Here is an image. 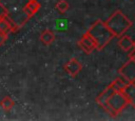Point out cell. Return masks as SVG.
I'll return each instance as SVG.
<instances>
[{
  "instance_id": "cell-4",
  "label": "cell",
  "mask_w": 135,
  "mask_h": 121,
  "mask_svg": "<svg viewBox=\"0 0 135 121\" xmlns=\"http://www.w3.org/2000/svg\"><path fill=\"white\" fill-rule=\"evenodd\" d=\"M127 105L129 101L122 92H114L108 99L104 109L112 116L118 115Z\"/></svg>"
},
{
  "instance_id": "cell-9",
  "label": "cell",
  "mask_w": 135,
  "mask_h": 121,
  "mask_svg": "<svg viewBox=\"0 0 135 121\" xmlns=\"http://www.w3.org/2000/svg\"><path fill=\"white\" fill-rule=\"evenodd\" d=\"M114 92H116L115 89H114V87L112 86V84H110L97 98H96V101H97V103L101 106V107H105V105H107V101H108V99H109V97L114 93Z\"/></svg>"
},
{
  "instance_id": "cell-12",
  "label": "cell",
  "mask_w": 135,
  "mask_h": 121,
  "mask_svg": "<svg viewBox=\"0 0 135 121\" xmlns=\"http://www.w3.org/2000/svg\"><path fill=\"white\" fill-rule=\"evenodd\" d=\"M40 41L45 45H50L55 41V34L51 29H44L40 35Z\"/></svg>"
},
{
  "instance_id": "cell-5",
  "label": "cell",
  "mask_w": 135,
  "mask_h": 121,
  "mask_svg": "<svg viewBox=\"0 0 135 121\" xmlns=\"http://www.w3.org/2000/svg\"><path fill=\"white\" fill-rule=\"evenodd\" d=\"M78 44H79V47H80L84 53H86V54H90V53H92L94 49H96V43H95V41L93 40V38H92L88 33H85V34L80 38Z\"/></svg>"
},
{
  "instance_id": "cell-1",
  "label": "cell",
  "mask_w": 135,
  "mask_h": 121,
  "mask_svg": "<svg viewBox=\"0 0 135 121\" xmlns=\"http://www.w3.org/2000/svg\"><path fill=\"white\" fill-rule=\"evenodd\" d=\"M28 0H0V3L6 11V18L13 26V32L23 26L30 18L24 12V7Z\"/></svg>"
},
{
  "instance_id": "cell-14",
  "label": "cell",
  "mask_w": 135,
  "mask_h": 121,
  "mask_svg": "<svg viewBox=\"0 0 135 121\" xmlns=\"http://www.w3.org/2000/svg\"><path fill=\"white\" fill-rule=\"evenodd\" d=\"M128 80L127 79H124L122 76L120 77V78H118V79H116L114 82H112L111 84H112V86L114 87V89L116 90V92H122L123 90V88L126 87V85L128 84Z\"/></svg>"
},
{
  "instance_id": "cell-8",
  "label": "cell",
  "mask_w": 135,
  "mask_h": 121,
  "mask_svg": "<svg viewBox=\"0 0 135 121\" xmlns=\"http://www.w3.org/2000/svg\"><path fill=\"white\" fill-rule=\"evenodd\" d=\"M122 93L127 97L129 104H131L133 107H135V81L128 82V84L123 88Z\"/></svg>"
},
{
  "instance_id": "cell-10",
  "label": "cell",
  "mask_w": 135,
  "mask_h": 121,
  "mask_svg": "<svg viewBox=\"0 0 135 121\" xmlns=\"http://www.w3.org/2000/svg\"><path fill=\"white\" fill-rule=\"evenodd\" d=\"M119 47L124 52H131L134 48V41L129 36H120L118 40Z\"/></svg>"
},
{
  "instance_id": "cell-3",
  "label": "cell",
  "mask_w": 135,
  "mask_h": 121,
  "mask_svg": "<svg viewBox=\"0 0 135 121\" xmlns=\"http://www.w3.org/2000/svg\"><path fill=\"white\" fill-rule=\"evenodd\" d=\"M105 24L113 33L114 37H120L132 26V21H130L120 11H116L109 17Z\"/></svg>"
},
{
  "instance_id": "cell-11",
  "label": "cell",
  "mask_w": 135,
  "mask_h": 121,
  "mask_svg": "<svg viewBox=\"0 0 135 121\" xmlns=\"http://www.w3.org/2000/svg\"><path fill=\"white\" fill-rule=\"evenodd\" d=\"M40 8V3L37 0H28L25 7H24V12L27 15V17L31 19Z\"/></svg>"
},
{
  "instance_id": "cell-2",
  "label": "cell",
  "mask_w": 135,
  "mask_h": 121,
  "mask_svg": "<svg viewBox=\"0 0 135 121\" xmlns=\"http://www.w3.org/2000/svg\"><path fill=\"white\" fill-rule=\"evenodd\" d=\"M86 33L93 38L96 43V48L99 51L102 49L112 40V38H114L113 33L109 29L105 22L101 20H97L95 23H93Z\"/></svg>"
},
{
  "instance_id": "cell-16",
  "label": "cell",
  "mask_w": 135,
  "mask_h": 121,
  "mask_svg": "<svg viewBox=\"0 0 135 121\" xmlns=\"http://www.w3.org/2000/svg\"><path fill=\"white\" fill-rule=\"evenodd\" d=\"M14 101L12 100V98L11 97H4L3 99H2V101H1V106H2V108L4 109V110H11L12 108H13V106H14Z\"/></svg>"
},
{
  "instance_id": "cell-13",
  "label": "cell",
  "mask_w": 135,
  "mask_h": 121,
  "mask_svg": "<svg viewBox=\"0 0 135 121\" xmlns=\"http://www.w3.org/2000/svg\"><path fill=\"white\" fill-rule=\"evenodd\" d=\"M0 32L4 35H8L11 32H13V26L6 17L0 18Z\"/></svg>"
},
{
  "instance_id": "cell-15",
  "label": "cell",
  "mask_w": 135,
  "mask_h": 121,
  "mask_svg": "<svg viewBox=\"0 0 135 121\" xmlns=\"http://www.w3.org/2000/svg\"><path fill=\"white\" fill-rule=\"evenodd\" d=\"M70 5H69V2L66 0H59L56 5H55V8L60 13V14H64L66 13V11L69 9Z\"/></svg>"
},
{
  "instance_id": "cell-20",
  "label": "cell",
  "mask_w": 135,
  "mask_h": 121,
  "mask_svg": "<svg viewBox=\"0 0 135 121\" xmlns=\"http://www.w3.org/2000/svg\"><path fill=\"white\" fill-rule=\"evenodd\" d=\"M134 47H135V40H134Z\"/></svg>"
},
{
  "instance_id": "cell-17",
  "label": "cell",
  "mask_w": 135,
  "mask_h": 121,
  "mask_svg": "<svg viewBox=\"0 0 135 121\" xmlns=\"http://www.w3.org/2000/svg\"><path fill=\"white\" fill-rule=\"evenodd\" d=\"M66 25H68V22L65 19H58L55 23V27L58 31H64L66 28Z\"/></svg>"
},
{
  "instance_id": "cell-7",
  "label": "cell",
  "mask_w": 135,
  "mask_h": 121,
  "mask_svg": "<svg viewBox=\"0 0 135 121\" xmlns=\"http://www.w3.org/2000/svg\"><path fill=\"white\" fill-rule=\"evenodd\" d=\"M81 68H82L81 63H80L76 58H73V59L69 60V61L65 63V65H64L65 72H66L69 75L73 76V77L76 76V75H78V74L80 73Z\"/></svg>"
},
{
  "instance_id": "cell-19",
  "label": "cell",
  "mask_w": 135,
  "mask_h": 121,
  "mask_svg": "<svg viewBox=\"0 0 135 121\" xmlns=\"http://www.w3.org/2000/svg\"><path fill=\"white\" fill-rule=\"evenodd\" d=\"M130 59L132 60H135V47L131 51V54H130Z\"/></svg>"
},
{
  "instance_id": "cell-18",
  "label": "cell",
  "mask_w": 135,
  "mask_h": 121,
  "mask_svg": "<svg viewBox=\"0 0 135 121\" xmlns=\"http://www.w3.org/2000/svg\"><path fill=\"white\" fill-rule=\"evenodd\" d=\"M6 37H7V35H4L3 33H1V32H0V46L5 42Z\"/></svg>"
},
{
  "instance_id": "cell-6",
  "label": "cell",
  "mask_w": 135,
  "mask_h": 121,
  "mask_svg": "<svg viewBox=\"0 0 135 121\" xmlns=\"http://www.w3.org/2000/svg\"><path fill=\"white\" fill-rule=\"evenodd\" d=\"M120 75L129 82L135 81V60L130 59V61L120 68Z\"/></svg>"
}]
</instances>
